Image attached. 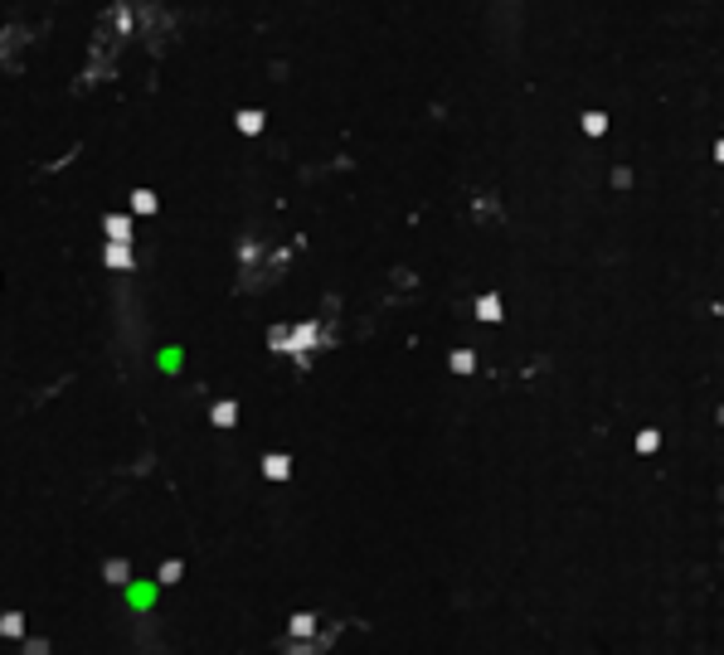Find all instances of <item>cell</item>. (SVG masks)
I'll use <instances>...</instances> for the list:
<instances>
[{"label": "cell", "mask_w": 724, "mask_h": 655, "mask_svg": "<svg viewBox=\"0 0 724 655\" xmlns=\"http://www.w3.org/2000/svg\"><path fill=\"white\" fill-rule=\"evenodd\" d=\"M292 631H297V636H311L316 622H311V617H292Z\"/></svg>", "instance_id": "8"}, {"label": "cell", "mask_w": 724, "mask_h": 655, "mask_svg": "<svg viewBox=\"0 0 724 655\" xmlns=\"http://www.w3.org/2000/svg\"><path fill=\"white\" fill-rule=\"evenodd\" d=\"M132 209H137V214H151V209H156V194L137 190V194H132Z\"/></svg>", "instance_id": "6"}, {"label": "cell", "mask_w": 724, "mask_h": 655, "mask_svg": "<svg viewBox=\"0 0 724 655\" xmlns=\"http://www.w3.org/2000/svg\"><path fill=\"white\" fill-rule=\"evenodd\" d=\"M238 132H263V112H238Z\"/></svg>", "instance_id": "4"}, {"label": "cell", "mask_w": 724, "mask_h": 655, "mask_svg": "<svg viewBox=\"0 0 724 655\" xmlns=\"http://www.w3.org/2000/svg\"><path fill=\"white\" fill-rule=\"evenodd\" d=\"M603 127H608V117H603V112H588V117H584V132H588V137H603Z\"/></svg>", "instance_id": "5"}, {"label": "cell", "mask_w": 724, "mask_h": 655, "mask_svg": "<svg viewBox=\"0 0 724 655\" xmlns=\"http://www.w3.org/2000/svg\"><path fill=\"white\" fill-rule=\"evenodd\" d=\"M0 631H5V636H25V617H20V612H5V617H0Z\"/></svg>", "instance_id": "3"}, {"label": "cell", "mask_w": 724, "mask_h": 655, "mask_svg": "<svg viewBox=\"0 0 724 655\" xmlns=\"http://www.w3.org/2000/svg\"><path fill=\"white\" fill-rule=\"evenodd\" d=\"M476 316H481V321H501V301L481 297V301H476Z\"/></svg>", "instance_id": "1"}, {"label": "cell", "mask_w": 724, "mask_h": 655, "mask_svg": "<svg viewBox=\"0 0 724 655\" xmlns=\"http://www.w3.org/2000/svg\"><path fill=\"white\" fill-rule=\"evenodd\" d=\"M234 417H238V408H234V403H214V422H219V427H229Z\"/></svg>", "instance_id": "7"}, {"label": "cell", "mask_w": 724, "mask_h": 655, "mask_svg": "<svg viewBox=\"0 0 724 655\" xmlns=\"http://www.w3.org/2000/svg\"><path fill=\"white\" fill-rule=\"evenodd\" d=\"M287 466H292L287 457H268V462H263V476H268V481H282V476H287Z\"/></svg>", "instance_id": "2"}, {"label": "cell", "mask_w": 724, "mask_h": 655, "mask_svg": "<svg viewBox=\"0 0 724 655\" xmlns=\"http://www.w3.org/2000/svg\"><path fill=\"white\" fill-rule=\"evenodd\" d=\"M311 335H316V330H311V326H302L297 335H292V350H302V345H311Z\"/></svg>", "instance_id": "9"}]
</instances>
